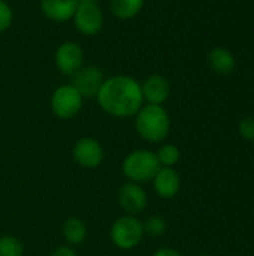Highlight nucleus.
<instances>
[{
  "label": "nucleus",
  "mask_w": 254,
  "mask_h": 256,
  "mask_svg": "<svg viewBox=\"0 0 254 256\" xmlns=\"http://www.w3.org/2000/svg\"><path fill=\"white\" fill-rule=\"evenodd\" d=\"M96 100L100 110L111 117H135L144 105L141 82L130 75H112L105 78Z\"/></svg>",
  "instance_id": "1"
},
{
  "label": "nucleus",
  "mask_w": 254,
  "mask_h": 256,
  "mask_svg": "<svg viewBox=\"0 0 254 256\" xmlns=\"http://www.w3.org/2000/svg\"><path fill=\"white\" fill-rule=\"evenodd\" d=\"M135 129L145 142L160 144L171 132V117L163 105L144 104L135 114Z\"/></svg>",
  "instance_id": "2"
},
{
  "label": "nucleus",
  "mask_w": 254,
  "mask_h": 256,
  "mask_svg": "<svg viewBox=\"0 0 254 256\" xmlns=\"http://www.w3.org/2000/svg\"><path fill=\"white\" fill-rule=\"evenodd\" d=\"M159 170L160 164L156 153L147 148L132 150L121 160V172L124 178L138 184L151 182Z\"/></svg>",
  "instance_id": "3"
},
{
  "label": "nucleus",
  "mask_w": 254,
  "mask_h": 256,
  "mask_svg": "<svg viewBox=\"0 0 254 256\" xmlns=\"http://www.w3.org/2000/svg\"><path fill=\"white\" fill-rule=\"evenodd\" d=\"M144 225L136 216L123 214L117 218L109 230L112 244L120 250H132L139 246L144 238Z\"/></svg>",
  "instance_id": "4"
},
{
  "label": "nucleus",
  "mask_w": 254,
  "mask_h": 256,
  "mask_svg": "<svg viewBox=\"0 0 254 256\" xmlns=\"http://www.w3.org/2000/svg\"><path fill=\"white\" fill-rule=\"evenodd\" d=\"M84 98L78 93V90L72 84H63L57 87L49 99L51 111L55 117L61 120L75 118L82 110Z\"/></svg>",
  "instance_id": "5"
},
{
  "label": "nucleus",
  "mask_w": 254,
  "mask_h": 256,
  "mask_svg": "<svg viewBox=\"0 0 254 256\" xmlns=\"http://www.w3.org/2000/svg\"><path fill=\"white\" fill-rule=\"evenodd\" d=\"M72 158L76 165L85 170H96L105 160L103 146L93 136H82L76 140L72 147Z\"/></svg>",
  "instance_id": "6"
},
{
  "label": "nucleus",
  "mask_w": 254,
  "mask_h": 256,
  "mask_svg": "<svg viewBox=\"0 0 254 256\" xmlns=\"http://www.w3.org/2000/svg\"><path fill=\"white\" fill-rule=\"evenodd\" d=\"M84 50L78 42L67 40L58 45L55 50V66L61 75L72 76L76 70H79L84 66Z\"/></svg>",
  "instance_id": "7"
},
{
  "label": "nucleus",
  "mask_w": 254,
  "mask_h": 256,
  "mask_svg": "<svg viewBox=\"0 0 254 256\" xmlns=\"http://www.w3.org/2000/svg\"><path fill=\"white\" fill-rule=\"evenodd\" d=\"M72 20L75 28L88 38L99 34L105 22V16L99 4H78Z\"/></svg>",
  "instance_id": "8"
},
{
  "label": "nucleus",
  "mask_w": 254,
  "mask_h": 256,
  "mask_svg": "<svg viewBox=\"0 0 254 256\" xmlns=\"http://www.w3.org/2000/svg\"><path fill=\"white\" fill-rule=\"evenodd\" d=\"M117 200L124 214H130V216H138L145 210L148 204L147 190L142 188V184L132 183V182H126L124 184L120 186Z\"/></svg>",
  "instance_id": "9"
},
{
  "label": "nucleus",
  "mask_w": 254,
  "mask_h": 256,
  "mask_svg": "<svg viewBox=\"0 0 254 256\" xmlns=\"http://www.w3.org/2000/svg\"><path fill=\"white\" fill-rule=\"evenodd\" d=\"M105 81L103 72L97 66H82L79 70H76L70 76V84L78 90V93L84 99H91L96 98L102 84Z\"/></svg>",
  "instance_id": "10"
},
{
  "label": "nucleus",
  "mask_w": 254,
  "mask_h": 256,
  "mask_svg": "<svg viewBox=\"0 0 254 256\" xmlns=\"http://www.w3.org/2000/svg\"><path fill=\"white\" fill-rule=\"evenodd\" d=\"M151 183L154 194L160 200H174L181 190V177L175 168L160 166Z\"/></svg>",
  "instance_id": "11"
},
{
  "label": "nucleus",
  "mask_w": 254,
  "mask_h": 256,
  "mask_svg": "<svg viewBox=\"0 0 254 256\" xmlns=\"http://www.w3.org/2000/svg\"><path fill=\"white\" fill-rule=\"evenodd\" d=\"M144 104L151 105H163L171 94V84L166 76L160 74H151L145 78V81L141 84Z\"/></svg>",
  "instance_id": "12"
},
{
  "label": "nucleus",
  "mask_w": 254,
  "mask_h": 256,
  "mask_svg": "<svg viewBox=\"0 0 254 256\" xmlns=\"http://www.w3.org/2000/svg\"><path fill=\"white\" fill-rule=\"evenodd\" d=\"M42 14L54 22H66L72 20L78 2L76 0H40Z\"/></svg>",
  "instance_id": "13"
},
{
  "label": "nucleus",
  "mask_w": 254,
  "mask_h": 256,
  "mask_svg": "<svg viewBox=\"0 0 254 256\" xmlns=\"http://www.w3.org/2000/svg\"><path fill=\"white\" fill-rule=\"evenodd\" d=\"M208 64L217 75H229L237 68V58L228 48L214 46L208 52Z\"/></svg>",
  "instance_id": "14"
},
{
  "label": "nucleus",
  "mask_w": 254,
  "mask_h": 256,
  "mask_svg": "<svg viewBox=\"0 0 254 256\" xmlns=\"http://www.w3.org/2000/svg\"><path fill=\"white\" fill-rule=\"evenodd\" d=\"M61 236H63L64 242L67 243L66 246L78 248L87 240V225L79 218H75V216L67 218L63 222Z\"/></svg>",
  "instance_id": "15"
},
{
  "label": "nucleus",
  "mask_w": 254,
  "mask_h": 256,
  "mask_svg": "<svg viewBox=\"0 0 254 256\" xmlns=\"http://www.w3.org/2000/svg\"><path fill=\"white\" fill-rule=\"evenodd\" d=\"M145 0H109L111 14L121 21L135 18L144 8Z\"/></svg>",
  "instance_id": "16"
},
{
  "label": "nucleus",
  "mask_w": 254,
  "mask_h": 256,
  "mask_svg": "<svg viewBox=\"0 0 254 256\" xmlns=\"http://www.w3.org/2000/svg\"><path fill=\"white\" fill-rule=\"evenodd\" d=\"M157 156V160L160 164V166H166V168H174L180 159H181V152L180 147L172 144V142H165L162 144L157 152H154Z\"/></svg>",
  "instance_id": "17"
},
{
  "label": "nucleus",
  "mask_w": 254,
  "mask_h": 256,
  "mask_svg": "<svg viewBox=\"0 0 254 256\" xmlns=\"http://www.w3.org/2000/svg\"><path fill=\"white\" fill-rule=\"evenodd\" d=\"M142 225H144V234L148 237H153V238H159V237L165 236L166 230H168V224H166L165 218L159 216V214L148 216L145 219V222H142Z\"/></svg>",
  "instance_id": "18"
},
{
  "label": "nucleus",
  "mask_w": 254,
  "mask_h": 256,
  "mask_svg": "<svg viewBox=\"0 0 254 256\" xmlns=\"http://www.w3.org/2000/svg\"><path fill=\"white\" fill-rule=\"evenodd\" d=\"M0 256H24V244L15 236L0 237Z\"/></svg>",
  "instance_id": "19"
},
{
  "label": "nucleus",
  "mask_w": 254,
  "mask_h": 256,
  "mask_svg": "<svg viewBox=\"0 0 254 256\" xmlns=\"http://www.w3.org/2000/svg\"><path fill=\"white\" fill-rule=\"evenodd\" d=\"M13 22V10L7 2L0 0V33L6 32Z\"/></svg>",
  "instance_id": "20"
},
{
  "label": "nucleus",
  "mask_w": 254,
  "mask_h": 256,
  "mask_svg": "<svg viewBox=\"0 0 254 256\" xmlns=\"http://www.w3.org/2000/svg\"><path fill=\"white\" fill-rule=\"evenodd\" d=\"M238 132L243 140L254 142V116H247L240 122Z\"/></svg>",
  "instance_id": "21"
},
{
  "label": "nucleus",
  "mask_w": 254,
  "mask_h": 256,
  "mask_svg": "<svg viewBox=\"0 0 254 256\" xmlns=\"http://www.w3.org/2000/svg\"><path fill=\"white\" fill-rule=\"evenodd\" d=\"M49 256H78L75 249L70 246H58Z\"/></svg>",
  "instance_id": "22"
},
{
  "label": "nucleus",
  "mask_w": 254,
  "mask_h": 256,
  "mask_svg": "<svg viewBox=\"0 0 254 256\" xmlns=\"http://www.w3.org/2000/svg\"><path fill=\"white\" fill-rule=\"evenodd\" d=\"M151 256H183L181 255V252H178L177 249H174V248H160V249H157L154 254Z\"/></svg>",
  "instance_id": "23"
},
{
  "label": "nucleus",
  "mask_w": 254,
  "mask_h": 256,
  "mask_svg": "<svg viewBox=\"0 0 254 256\" xmlns=\"http://www.w3.org/2000/svg\"><path fill=\"white\" fill-rule=\"evenodd\" d=\"M78 4H99L100 0H76Z\"/></svg>",
  "instance_id": "24"
},
{
  "label": "nucleus",
  "mask_w": 254,
  "mask_h": 256,
  "mask_svg": "<svg viewBox=\"0 0 254 256\" xmlns=\"http://www.w3.org/2000/svg\"><path fill=\"white\" fill-rule=\"evenodd\" d=\"M199 256H214V255H199Z\"/></svg>",
  "instance_id": "25"
},
{
  "label": "nucleus",
  "mask_w": 254,
  "mask_h": 256,
  "mask_svg": "<svg viewBox=\"0 0 254 256\" xmlns=\"http://www.w3.org/2000/svg\"><path fill=\"white\" fill-rule=\"evenodd\" d=\"M4 2H7V0H4Z\"/></svg>",
  "instance_id": "26"
}]
</instances>
